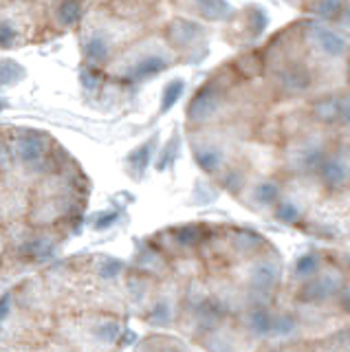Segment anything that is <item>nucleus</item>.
Returning a JSON list of instances; mask_svg holds the SVG:
<instances>
[{
  "mask_svg": "<svg viewBox=\"0 0 350 352\" xmlns=\"http://www.w3.org/2000/svg\"><path fill=\"white\" fill-rule=\"evenodd\" d=\"M174 64H179V58L170 49L163 33L161 36L144 33L135 42L119 49L111 58V62L106 64L104 71L111 80H117L122 84H139L163 73Z\"/></svg>",
  "mask_w": 350,
  "mask_h": 352,
  "instance_id": "obj_1",
  "label": "nucleus"
},
{
  "mask_svg": "<svg viewBox=\"0 0 350 352\" xmlns=\"http://www.w3.org/2000/svg\"><path fill=\"white\" fill-rule=\"evenodd\" d=\"M9 148H12L14 172L23 174L29 179H40L51 170L62 168L69 163L71 157L62 152L49 132L38 128H9L7 130Z\"/></svg>",
  "mask_w": 350,
  "mask_h": 352,
  "instance_id": "obj_2",
  "label": "nucleus"
},
{
  "mask_svg": "<svg viewBox=\"0 0 350 352\" xmlns=\"http://www.w3.org/2000/svg\"><path fill=\"white\" fill-rule=\"evenodd\" d=\"M163 38L170 44V49L177 53L179 62H201L207 55V33L205 27L188 16H174L163 27Z\"/></svg>",
  "mask_w": 350,
  "mask_h": 352,
  "instance_id": "obj_3",
  "label": "nucleus"
},
{
  "mask_svg": "<svg viewBox=\"0 0 350 352\" xmlns=\"http://www.w3.org/2000/svg\"><path fill=\"white\" fill-rule=\"evenodd\" d=\"M315 176L326 194L350 192V137H337Z\"/></svg>",
  "mask_w": 350,
  "mask_h": 352,
  "instance_id": "obj_4",
  "label": "nucleus"
},
{
  "mask_svg": "<svg viewBox=\"0 0 350 352\" xmlns=\"http://www.w3.org/2000/svg\"><path fill=\"white\" fill-rule=\"evenodd\" d=\"M84 18V0H53L47 9V25L56 33L73 31Z\"/></svg>",
  "mask_w": 350,
  "mask_h": 352,
  "instance_id": "obj_5",
  "label": "nucleus"
},
{
  "mask_svg": "<svg viewBox=\"0 0 350 352\" xmlns=\"http://www.w3.org/2000/svg\"><path fill=\"white\" fill-rule=\"evenodd\" d=\"M174 7L181 9L183 14L199 16L203 20H227L232 16L225 0H174Z\"/></svg>",
  "mask_w": 350,
  "mask_h": 352,
  "instance_id": "obj_6",
  "label": "nucleus"
},
{
  "mask_svg": "<svg viewBox=\"0 0 350 352\" xmlns=\"http://www.w3.org/2000/svg\"><path fill=\"white\" fill-rule=\"evenodd\" d=\"M339 282H342V280H339V275L335 271H331L328 275H324V278H320V280H313L309 284H304L302 297H304V300H309V302L326 300L328 295H333L337 291Z\"/></svg>",
  "mask_w": 350,
  "mask_h": 352,
  "instance_id": "obj_7",
  "label": "nucleus"
},
{
  "mask_svg": "<svg viewBox=\"0 0 350 352\" xmlns=\"http://www.w3.org/2000/svg\"><path fill=\"white\" fill-rule=\"evenodd\" d=\"M276 280H278V267L273 262H260L254 267V271H251V284H254L256 289L267 291L276 284Z\"/></svg>",
  "mask_w": 350,
  "mask_h": 352,
  "instance_id": "obj_8",
  "label": "nucleus"
},
{
  "mask_svg": "<svg viewBox=\"0 0 350 352\" xmlns=\"http://www.w3.org/2000/svg\"><path fill=\"white\" fill-rule=\"evenodd\" d=\"M25 75L27 73L20 62L9 58L0 60V86H16L20 80H25Z\"/></svg>",
  "mask_w": 350,
  "mask_h": 352,
  "instance_id": "obj_9",
  "label": "nucleus"
},
{
  "mask_svg": "<svg viewBox=\"0 0 350 352\" xmlns=\"http://www.w3.org/2000/svg\"><path fill=\"white\" fill-rule=\"evenodd\" d=\"M152 146H155V139L148 141V143H144V146H139L137 150H133V152L128 154L126 165H128L130 174L139 176L141 172L146 170V165H148V161H150V152H152Z\"/></svg>",
  "mask_w": 350,
  "mask_h": 352,
  "instance_id": "obj_10",
  "label": "nucleus"
},
{
  "mask_svg": "<svg viewBox=\"0 0 350 352\" xmlns=\"http://www.w3.org/2000/svg\"><path fill=\"white\" fill-rule=\"evenodd\" d=\"M20 42H23V31L12 20L0 16V49H14Z\"/></svg>",
  "mask_w": 350,
  "mask_h": 352,
  "instance_id": "obj_11",
  "label": "nucleus"
},
{
  "mask_svg": "<svg viewBox=\"0 0 350 352\" xmlns=\"http://www.w3.org/2000/svg\"><path fill=\"white\" fill-rule=\"evenodd\" d=\"M174 238H177V242L181 247H199L203 238H205V231L201 227H181L174 231Z\"/></svg>",
  "mask_w": 350,
  "mask_h": 352,
  "instance_id": "obj_12",
  "label": "nucleus"
},
{
  "mask_svg": "<svg viewBox=\"0 0 350 352\" xmlns=\"http://www.w3.org/2000/svg\"><path fill=\"white\" fill-rule=\"evenodd\" d=\"M273 326V319L265 313V311H256L254 315H251V330L258 335H265L269 333Z\"/></svg>",
  "mask_w": 350,
  "mask_h": 352,
  "instance_id": "obj_13",
  "label": "nucleus"
},
{
  "mask_svg": "<svg viewBox=\"0 0 350 352\" xmlns=\"http://www.w3.org/2000/svg\"><path fill=\"white\" fill-rule=\"evenodd\" d=\"M183 93V82L181 80H174L170 82V86L163 91V106L161 110H168L170 106H174V102H177V97Z\"/></svg>",
  "mask_w": 350,
  "mask_h": 352,
  "instance_id": "obj_14",
  "label": "nucleus"
},
{
  "mask_svg": "<svg viewBox=\"0 0 350 352\" xmlns=\"http://www.w3.org/2000/svg\"><path fill=\"white\" fill-rule=\"evenodd\" d=\"M119 335V326L115 322H102L100 326L95 328V337L100 339V341H113L115 337Z\"/></svg>",
  "mask_w": 350,
  "mask_h": 352,
  "instance_id": "obj_15",
  "label": "nucleus"
},
{
  "mask_svg": "<svg viewBox=\"0 0 350 352\" xmlns=\"http://www.w3.org/2000/svg\"><path fill=\"white\" fill-rule=\"evenodd\" d=\"M317 271V258L315 256H304L298 260V264H295V273L298 275H309V273H315Z\"/></svg>",
  "mask_w": 350,
  "mask_h": 352,
  "instance_id": "obj_16",
  "label": "nucleus"
},
{
  "mask_svg": "<svg viewBox=\"0 0 350 352\" xmlns=\"http://www.w3.org/2000/svg\"><path fill=\"white\" fill-rule=\"evenodd\" d=\"M117 220V212H104L97 216L95 220V229H106V227H111L113 223Z\"/></svg>",
  "mask_w": 350,
  "mask_h": 352,
  "instance_id": "obj_17",
  "label": "nucleus"
},
{
  "mask_svg": "<svg viewBox=\"0 0 350 352\" xmlns=\"http://www.w3.org/2000/svg\"><path fill=\"white\" fill-rule=\"evenodd\" d=\"M293 328V322L287 317H282V319H276L271 326V330H276V333H289V330Z\"/></svg>",
  "mask_w": 350,
  "mask_h": 352,
  "instance_id": "obj_18",
  "label": "nucleus"
},
{
  "mask_svg": "<svg viewBox=\"0 0 350 352\" xmlns=\"http://www.w3.org/2000/svg\"><path fill=\"white\" fill-rule=\"evenodd\" d=\"M119 273V262H106L104 264V269H102V275L104 278H113V275H117Z\"/></svg>",
  "mask_w": 350,
  "mask_h": 352,
  "instance_id": "obj_19",
  "label": "nucleus"
},
{
  "mask_svg": "<svg viewBox=\"0 0 350 352\" xmlns=\"http://www.w3.org/2000/svg\"><path fill=\"white\" fill-rule=\"evenodd\" d=\"M7 313H9V297H3L0 300V322H3Z\"/></svg>",
  "mask_w": 350,
  "mask_h": 352,
  "instance_id": "obj_20",
  "label": "nucleus"
},
{
  "mask_svg": "<svg viewBox=\"0 0 350 352\" xmlns=\"http://www.w3.org/2000/svg\"><path fill=\"white\" fill-rule=\"evenodd\" d=\"M126 3H135V5H146V7H157L159 0H126Z\"/></svg>",
  "mask_w": 350,
  "mask_h": 352,
  "instance_id": "obj_21",
  "label": "nucleus"
},
{
  "mask_svg": "<svg viewBox=\"0 0 350 352\" xmlns=\"http://www.w3.org/2000/svg\"><path fill=\"white\" fill-rule=\"evenodd\" d=\"M344 306H346L348 311H350V286H348V289L344 291Z\"/></svg>",
  "mask_w": 350,
  "mask_h": 352,
  "instance_id": "obj_22",
  "label": "nucleus"
},
{
  "mask_svg": "<svg viewBox=\"0 0 350 352\" xmlns=\"http://www.w3.org/2000/svg\"><path fill=\"white\" fill-rule=\"evenodd\" d=\"M3 108H7V102H5V99H0V110H3Z\"/></svg>",
  "mask_w": 350,
  "mask_h": 352,
  "instance_id": "obj_23",
  "label": "nucleus"
},
{
  "mask_svg": "<svg viewBox=\"0 0 350 352\" xmlns=\"http://www.w3.org/2000/svg\"><path fill=\"white\" fill-rule=\"evenodd\" d=\"M5 3H7V0H0V7H3V5H5Z\"/></svg>",
  "mask_w": 350,
  "mask_h": 352,
  "instance_id": "obj_24",
  "label": "nucleus"
},
{
  "mask_svg": "<svg viewBox=\"0 0 350 352\" xmlns=\"http://www.w3.org/2000/svg\"><path fill=\"white\" fill-rule=\"evenodd\" d=\"M172 3H174V0H172Z\"/></svg>",
  "mask_w": 350,
  "mask_h": 352,
  "instance_id": "obj_25",
  "label": "nucleus"
}]
</instances>
